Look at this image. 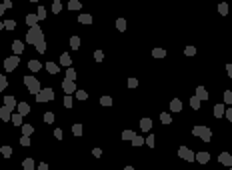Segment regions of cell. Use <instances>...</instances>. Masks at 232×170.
<instances>
[{
	"instance_id": "obj_35",
	"label": "cell",
	"mask_w": 232,
	"mask_h": 170,
	"mask_svg": "<svg viewBox=\"0 0 232 170\" xmlns=\"http://www.w3.org/2000/svg\"><path fill=\"white\" fill-rule=\"evenodd\" d=\"M6 86H8V78H6L4 74H0V92L6 90Z\"/></svg>"
},
{
	"instance_id": "obj_33",
	"label": "cell",
	"mask_w": 232,
	"mask_h": 170,
	"mask_svg": "<svg viewBox=\"0 0 232 170\" xmlns=\"http://www.w3.org/2000/svg\"><path fill=\"white\" fill-rule=\"evenodd\" d=\"M60 10H62V2H60V0H54V2H52V12L60 14Z\"/></svg>"
},
{
	"instance_id": "obj_24",
	"label": "cell",
	"mask_w": 232,
	"mask_h": 170,
	"mask_svg": "<svg viewBox=\"0 0 232 170\" xmlns=\"http://www.w3.org/2000/svg\"><path fill=\"white\" fill-rule=\"evenodd\" d=\"M0 154H2L4 158H10V156H12V146H2V148H0Z\"/></svg>"
},
{
	"instance_id": "obj_55",
	"label": "cell",
	"mask_w": 232,
	"mask_h": 170,
	"mask_svg": "<svg viewBox=\"0 0 232 170\" xmlns=\"http://www.w3.org/2000/svg\"><path fill=\"white\" fill-rule=\"evenodd\" d=\"M226 72H228V78H232V62L226 64Z\"/></svg>"
},
{
	"instance_id": "obj_9",
	"label": "cell",
	"mask_w": 232,
	"mask_h": 170,
	"mask_svg": "<svg viewBox=\"0 0 232 170\" xmlns=\"http://www.w3.org/2000/svg\"><path fill=\"white\" fill-rule=\"evenodd\" d=\"M58 64L64 68H68V66H72V56H70L68 52H62L60 54V60H58Z\"/></svg>"
},
{
	"instance_id": "obj_50",
	"label": "cell",
	"mask_w": 232,
	"mask_h": 170,
	"mask_svg": "<svg viewBox=\"0 0 232 170\" xmlns=\"http://www.w3.org/2000/svg\"><path fill=\"white\" fill-rule=\"evenodd\" d=\"M184 54H186V56H194V54H196V48H194V46H186Z\"/></svg>"
},
{
	"instance_id": "obj_6",
	"label": "cell",
	"mask_w": 232,
	"mask_h": 170,
	"mask_svg": "<svg viewBox=\"0 0 232 170\" xmlns=\"http://www.w3.org/2000/svg\"><path fill=\"white\" fill-rule=\"evenodd\" d=\"M178 156H180L182 160H186V162H194V160H196V152H192L188 146H180V148H178Z\"/></svg>"
},
{
	"instance_id": "obj_28",
	"label": "cell",
	"mask_w": 232,
	"mask_h": 170,
	"mask_svg": "<svg viewBox=\"0 0 232 170\" xmlns=\"http://www.w3.org/2000/svg\"><path fill=\"white\" fill-rule=\"evenodd\" d=\"M200 102H202V100H200V98H198L196 94H194V96L190 98V106L194 108V110H198V108H200Z\"/></svg>"
},
{
	"instance_id": "obj_3",
	"label": "cell",
	"mask_w": 232,
	"mask_h": 170,
	"mask_svg": "<svg viewBox=\"0 0 232 170\" xmlns=\"http://www.w3.org/2000/svg\"><path fill=\"white\" fill-rule=\"evenodd\" d=\"M24 86H26V90L30 92L32 96L34 94H38L40 92V82H38V78H36V76H32V74H28V76H24Z\"/></svg>"
},
{
	"instance_id": "obj_46",
	"label": "cell",
	"mask_w": 232,
	"mask_h": 170,
	"mask_svg": "<svg viewBox=\"0 0 232 170\" xmlns=\"http://www.w3.org/2000/svg\"><path fill=\"white\" fill-rule=\"evenodd\" d=\"M20 144H22V146H30V136L22 134V136H20Z\"/></svg>"
},
{
	"instance_id": "obj_53",
	"label": "cell",
	"mask_w": 232,
	"mask_h": 170,
	"mask_svg": "<svg viewBox=\"0 0 232 170\" xmlns=\"http://www.w3.org/2000/svg\"><path fill=\"white\" fill-rule=\"evenodd\" d=\"M54 138H56V140H62V130H60V128L54 130Z\"/></svg>"
},
{
	"instance_id": "obj_13",
	"label": "cell",
	"mask_w": 232,
	"mask_h": 170,
	"mask_svg": "<svg viewBox=\"0 0 232 170\" xmlns=\"http://www.w3.org/2000/svg\"><path fill=\"white\" fill-rule=\"evenodd\" d=\"M44 68H46L50 74H58V72H60V64L52 62V60H50V62H46V66H44Z\"/></svg>"
},
{
	"instance_id": "obj_1",
	"label": "cell",
	"mask_w": 232,
	"mask_h": 170,
	"mask_svg": "<svg viewBox=\"0 0 232 170\" xmlns=\"http://www.w3.org/2000/svg\"><path fill=\"white\" fill-rule=\"evenodd\" d=\"M26 42L28 44H32L38 50L40 54H44L46 52V40H44V32H42V28L38 24L36 26H30L28 32H26Z\"/></svg>"
},
{
	"instance_id": "obj_10",
	"label": "cell",
	"mask_w": 232,
	"mask_h": 170,
	"mask_svg": "<svg viewBox=\"0 0 232 170\" xmlns=\"http://www.w3.org/2000/svg\"><path fill=\"white\" fill-rule=\"evenodd\" d=\"M218 162L224 164V166H230V168H232V154H228V152H222V154L218 156Z\"/></svg>"
},
{
	"instance_id": "obj_16",
	"label": "cell",
	"mask_w": 232,
	"mask_h": 170,
	"mask_svg": "<svg viewBox=\"0 0 232 170\" xmlns=\"http://www.w3.org/2000/svg\"><path fill=\"white\" fill-rule=\"evenodd\" d=\"M150 128H152V120H150V118H142V120H140V130H142V132H148Z\"/></svg>"
},
{
	"instance_id": "obj_21",
	"label": "cell",
	"mask_w": 232,
	"mask_h": 170,
	"mask_svg": "<svg viewBox=\"0 0 232 170\" xmlns=\"http://www.w3.org/2000/svg\"><path fill=\"white\" fill-rule=\"evenodd\" d=\"M196 96L200 98V100H208V92L204 86H196Z\"/></svg>"
},
{
	"instance_id": "obj_39",
	"label": "cell",
	"mask_w": 232,
	"mask_h": 170,
	"mask_svg": "<svg viewBox=\"0 0 232 170\" xmlns=\"http://www.w3.org/2000/svg\"><path fill=\"white\" fill-rule=\"evenodd\" d=\"M74 94H76V98H78V100H86V98H88V92H84V90H78L76 88V92H74Z\"/></svg>"
},
{
	"instance_id": "obj_44",
	"label": "cell",
	"mask_w": 232,
	"mask_h": 170,
	"mask_svg": "<svg viewBox=\"0 0 232 170\" xmlns=\"http://www.w3.org/2000/svg\"><path fill=\"white\" fill-rule=\"evenodd\" d=\"M224 104H228V106L232 104V90H226L224 92Z\"/></svg>"
},
{
	"instance_id": "obj_30",
	"label": "cell",
	"mask_w": 232,
	"mask_h": 170,
	"mask_svg": "<svg viewBox=\"0 0 232 170\" xmlns=\"http://www.w3.org/2000/svg\"><path fill=\"white\" fill-rule=\"evenodd\" d=\"M134 136H136L134 130H122V140H132Z\"/></svg>"
},
{
	"instance_id": "obj_19",
	"label": "cell",
	"mask_w": 232,
	"mask_h": 170,
	"mask_svg": "<svg viewBox=\"0 0 232 170\" xmlns=\"http://www.w3.org/2000/svg\"><path fill=\"white\" fill-rule=\"evenodd\" d=\"M92 20H94L92 14H86V12L78 16V22H80V24H92Z\"/></svg>"
},
{
	"instance_id": "obj_51",
	"label": "cell",
	"mask_w": 232,
	"mask_h": 170,
	"mask_svg": "<svg viewBox=\"0 0 232 170\" xmlns=\"http://www.w3.org/2000/svg\"><path fill=\"white\" fill-rule=\"evenodd\" d=\"M94 60H96V62H102V60H104V52H102V50H96V52H94Z\"/></svg>"
},
{
	"instance_id": "obj_7",
	"label": "cell",
	"mask_w": 232,
	"mask_h": 170,
	"mask_svg": "<svg viewBox=\"0 0 232 170\" xmlns=\"http://www.w3.org/2000/svg\"><path fill=\"white\" fill-rule=\"evenodd\" d=\"M62 90L66 92V94H74V92H76V84H74V80L64 78L62 80Z\"/></svg>"
},
{
	"instance_id": "obj_56",
	"label": "cell",
	"mask_w": 232,
	"mask_h": 170,
	"mask_svg": "<svg viewBox=\"0 0 232 170\" xmlns=\"http://www.w3.org/2000/svg\"><path fill=\"white\" fill-rule=\"evenodd\" d=\"M2 4H4V8H6V10H8V8H12V0H4Z\"/></svg>"
},
{
	"instance_id": "obj_23",
	"label": "cell",
	"mask_w": 232,
	"mask_h": 170,
	"mask_svg": "<svg viewBox=\"0 0 232 170\" xmlns=\"http://www.w3.org/2000/svg\"><path fill=\"white\" fill-rule=\"evenodd\" d=\"M4 104H6V106H10V108L14 110L18 102H16V98H14V96H4Z\"/></svg>"
},
{
	"instance_id": "obj_43",
	"label": "cell",
	"mask_w": 232,
	"mask_h": 170,
	"mask_svg": "<svg viewBox=\"0 0 232 170\" xmlns=\"http://www.w3.org/2000/svg\"><path fill=\"white\" fill-rule=\"evenodd\" d=\"M154 138H156L154 134H148V138H144V144H148L150 148H154V144H156V142H154Z\"/></svg>"
},
{
	"instance_id": "obj_5",
	"label": "cell",
	"mask_w": 232,
	"mask_h": 170,
	"mask_svg": "<svg viewBox=\"0 0 232 170\" xmlns=\"http://www.w3.org/2000/svg\"><path fill=\"white\" fill-rule=\"evenodd\" d=\"M18 64H20V58H18V54H12V56L4 58V70H6V72H14Z\"/></svg>"
},
{
	"instance_id": "obj_29",
	"label": "cell",
	"mask_w": 232,
	"mask_h": 170,
	"mask_svg": "<svg viewBox=\"0 0 232 170\" xmlns=\"http://www.w3.org/2000/svg\"><path fill=\"white\" fill-rule=\"evenodd\" d=\"M80 8H82L80 0H70L68 2V10H80Z\"/></svg>"
},
{
	"instance_id": "obj_4",
	"label": "cell",
	"mask_w": 232,
	"mask_h": 170,
	"mask_svg": "<svg viewBox=\"0 0 232 170\" xmlns=\"http://www.w3.org/2000/svg\"><path fill=\"white\" fill-rule=\"evenodd\" d=\"M34 98H36V102H40V104L50 102V100H54V90L52 88H40V92L34 94Z\"/></svg>"
},
{
	"instance_id": "obj_15",
	"label": "cell",
	"mask_w": 232,
	"mask_h": 170,
	"mask_svg": "<svg viewBox=\"0 0 232 170\" xmlns=\"http://www.w3.org/2000/svg\"><path fill=\"white\" fill-rule=\"evenodd\" d=\"M196 162L208 164V162H210V154H208V152H196Z\"/></svg>"
},
{
	"instance_id": "obj_27",
	"label": "cell",
	"mask_w": 232,
	"mask_h": 170,
	"mask_svg": "<svg viewBox=\"0 0 232 170\" xmlns=\"http://www.w3.org/2000/svg\"><path fill=\"white\" fill-rule=\"evenodd\" d=\"M160 122H162V124H172L170 112H162V114H160Z\"/></svg>"
},
{
	"instance_id": "obj_12",
	"label": "cell",
	"mask_w": 232,
	"mask_h": 170,
	"mask_svg": "<svg viewBox=\"0 0 232 170\" xmlns=\"http://www.w3.org/2000/svg\"><path fill=\"white\" fill-rule=\"evenodd\" d=\"M182 110V100L180 98H172L170 100V112H180Z\"/></svg>"
},
{
	"instance_id": "obj_60",
	"label": "cell",
	"mask_w": 232,
	"mask_h": 170,
	"mask_svg": "<svg viewBox=\"0 0 232 170\" xmlns=\"http://www.w3.org/2000/svg\"><path fill=\"white\" fill-rule=\"evenodd\" d=\"M28 2H38V0H28Z\"/></svg>"
},
{
	"instance_id": "obj_45",
	"label": "cell",
	"mask_w": 232,
	"mask_h": 170,
	"mask_svg": "<svg viewBox=\"0 0 232 170\" xmlns=\"http://www.w3.org/2000/svg\"><path fill=\"white\" fill-rule=\"evenodd\" d=\"M100 104H102V106H112V98L110 96H102L100 98Z\"/></svg>"
},
{
	"instance_id": "obj_41",
	"label": "cell",
	"mask_w": 232,
	"mask_h": 170,
	"mask_svg": "<svg viewBox=\"0 0 232 170\" xmlns=\"http://www.w3.org/2000/svg\"><path fill=\"white\" fill-rule=\"evenodd\" d=\"M62 104H64V108H72V96L66 94V96H64V100H62Z\"/></svg>"
},
{
	"instance_id": "obj_31",
	"label": "cell",
	"mask_w": 232,
	"mask_h": 170,
	"mask_svg": "<svg viewBox=\"0 0 232 170\" xmlns=\"http://www.w3.org/2000/svg\"><path fill=\"white\" fill-rule=\"evenodd\" d=\"M116 30H118V32H124V30H126V20H124V18H118V20H116Z\"/></svg>"
},
{
	"instance_id": "obj_32",
	"label": "cell",
	"mask_w": 232,
	"mask_h": 170,
	"mask_svg": "<svg viewBox=\"0 0 232 170\" xmlns=\"http://www.w3.org/2000/svg\"><path fill=\"white\" fill-rule=\"evenodd\" d=\"M152 56H154V58H164V56H166V50H164V48H154V50H152Z\"/></svg>"
},
{
	"instance_id": "obj_49",
	"label": "cell",
	"mask_w": 232,
	"mask_h": 170,
	"mask_svg": "<svg viewBox=\"0 0 232 170\" xmlns=\"http://www.w3.org/2000/svg\"><path fill=\"white\" fill-rule=\"evenodd\" d=\"M44 122H46V124H52V122H54V114H52V112H46V114H44Z\"/></svg>"
},
{
	"instance_id": "obj_59",
	"label": "cell",
	"mask_w": 232,
	"mask_h": 170,
	"mask_svg": "<svg viewBox=\"0 0 232 170\" xmlns=\"http://www.w3.org/2000/svg\"><path fill=\"white\" fill-rule=\"evenodd\" d=\"M0 30H4V22H0Z\"/></svg>"
},
{
	"instance_id": "obj_37",
	"label": "cell",
	"mask_w": 232,
	"mask_h": 170,
	"mask_svg": "<svg viewBox=\"0 0 232 170\" xmlns=\"http://www.w3.org/2000/svg\"><path fill=\"white\" fill-rule=\"evenodd\" d=\"M66 78H70V80H76V70H74L72 66H68V68H66Z\"/></svg>"
},
{
	"instance_id": "obj_8",
	"label": "cell",
	"mask_w": 232,
	"mask_h": 170,
	"mask_svg": "<svg viewBox=\"0 0 232 170\" xmlns=\"http://www.w3.org/2000/svg\"><path fill=\"white\" fill-rule=\"evenodd\" d=\"M10 116H12V108L4 104V106L0 108V120H2V122H10Z\"/></svg>"
},
{
	"instance_id": "obj_38",
	"label": "cell",
	"mask_w": 232,
	"mask_h": 170,
	"mask_svg": "<svg viewBox=\"0 0 232 170\" xmlns=\"http://www.w3.org/2000/svg\"><path fill=\"white\" fill-rule=\"evenodd\" d=\"M218 12L222 14V16H226V14H228V4H226V2H220V4H218Z\"/></svg>"
},
{
	"instance_id": "obj_17",
	"label": "cell",
	"mask_w": 232,
	"mask_h": 170,
	"mask_svg": "<svg viewBox=\"0 0 232 170\" xmlns=\"http://www.w3.org/2000/svg\"><path fill=\"white\" fill-rule=\"evenodd\" d=\"M40 22V20H38V14H26V24H28V26H36V24H38Z\"/></svg>"
},
{
	"instance_id": "obj_26",
	"label": "cell",
	"mask_w": 232,
	"mask_h": 170,
	"mask_svg": "<svg viewBox=\"0 0 232 170\" xmlns=\"http://www.w3.org/2000/svg\"><path fill=\"white\" fill-rule=\"evenodd\" d=\"M82 132H84V128H82V124H80V122H76V124L72 126V134L74 136H82Z\"/></svg>"
},
{
	"instance_id": "obj_11",
	"label": "cell",
	"mask_w": 232,
	"mask_h": 170,
	"mask_svg": "<svg viewBox=\"0 0 232 170\" xmlns=\"http://www.w3.org/2000/svg\"><path fill=\"white\" fill-rule=\"evenodd\" d=\"M16 110L22 114V116H26V114H30V104L28 102H18L16 104Z\"/></svg>"
},
{
	"instance_id": "obj_36",
	"label": "cell",
	"mask_w": 232,
	"mask_h": 170,
	"mask_svg": "<svg viewBox=\"0 0 232 170\" xmlns=\"http://www.w3.org/2000/svg\"><path fill=\"white\" fill-rule=\"evenodd\" d=\"M22 166H24V170H34V160H32V158H26L22 162Z\"/></svg>"
},
{
	"instance_id": "obj_47",
	"label": "cell",
	"mask_w": 232,
	"mask_h": 170,
	"mask_svg": "<svg viewBox=\"0 0 232 170\" xmlns=\"http://www.w3.org/2000/svg\"><path fill=\"white\" fill-rule=\"evenodd\" d=\"M36 14H38V20H44L46 18V8L44 6H38V12H36Z\"/></svg>"
},
{
	"instance_id": "obj_40",
	"label": "cell",
	"mask_w": 232,
	"mask_h": 170,
	"mask_svg": "<svg viewBox=\"0 0 232 170\" xmlns=\"http://www.w3.org/2000/svg\"><path fill=\"white\" fill-rule=\"evenodd\" d=\"M32 132H34V126H32V124H22V134H32Z\"/></svg>"
},
{
	"instance_id": "obj_57",
	"label": "cell",
	"mask_w": 232,
	"mask_h": 170,
	"mask_svg": "<svg viewBox=\"0 0 232 170\" xmlns=\"http://www.w3.org/2000/svg\"><path fill=\"white\" fill-rule=\"evenodd\" d=\"M38 170H48V164H46V162H42L40 166H38Z\"/></svg>"
},
{
	"instance_id": "obj_25",
	"label": "cell",
	"mask_w": 232,
	"mask_h": 170,
	"mask_svg": "<svg viewBox=\"0 0 232 170\" xmlns=\"http://www.w3.org/2000/svg\"><path fill=\"white\" fill-rule=\"evenodd\" d=\"M70 48H72V50H78L80 48V38L78 36H70Z\"/></svg>"
},
{
	"instance_id": "obj_58",
	"label": "cell",
	"mask_w": 232,
	"mask_h": 170,
	"mask_svg": "<svg viewBox=\"0 0 232 170\" xmlns=\"http://www.w3.org/2000/svg\"><path fill=\"white\" fill-rule=\"evenodd\" d=\"M4 10H6V8H4V4H0V16L4 14Z\"/></svg>"
},
{
	"instance_id": "obj_22",
	"label": "cell",
	"mask_w": 232,
	"mask_h": 170,
	"mask_svg": "<svg viewBox=\"0 0 232 170\" xmlns=\"http://www.w3.org/2000/svg\"><path fill=\"white\" fill-rule=\"evenodd\" d=\"M40 68H42V64L38 62V60H30V62H28V70H30V72H38Z\"/></svg>"
},
{
	"instance_id": "obj_42",
	"label": "cell",
	"mask_w": 232,
	"mask_h": 170,
	"mask_svg": "<svg viewBox=\"0 0 232 170\" xmlns=\"http://www.w3.org/2000/svg\"><path fill=\"white\" fill-rule=\"evenodd\" d=\"M130 142H132V146H142L144 144V138H142V136H134Z\"/></svg>"
},
{
	"instance_id": "obj_54",
	"label": "cell",
	"mask_w": 232,
	"mask_h": 170,
	"mask_svg": "<svg viewBox=\"0 0 232 170\" xmlns=\"http://www.w3.org/2000/svg\"><path fill=\"white\" fill-rule=\"evenodd\" d=\"M92 154H94L96 158H100V156H102V150H100V148H94V150H92Z\"/></svg>"
},
{
	"instance_id": "obj_20",
	"label": "cell",
	"mask_w": 232,
	"mask_h": 170,
	"mask_svg": "<svg viewBox=\"0 0 232 170\" xmlns=\"http://www.w3.org/2000/svg\"><path fill=\"white\" fill-rule=\"evenodd\" d=\"M10 122H12L14 126H22V124H24V122H22V114H20V112L12 114V116H10Z\"/></svg>"
},
{
	"instance_id": "obj_48",
	"label": "cell",
	"mask_w": 232,
	"mask_h": 170,
	"mask_svg": "<svg viewBox=\"0 0 232 170\" xmlns=\"http://www.w3.org/2000/svg\"><path fill=\"white\" fill-rule=\"evenodd\" d=\"M126 84H128V88H136V86H138V78H128V82H126Z\"/></svg>"
},
{
	"instance_id": "obj_2",
	"label": "cell",
	"mask_w": 232,
	"mask_h": 170,
	"mask_svg": "<svg viewBox=\"0 0 232 170\" xmlns=\"http://www.w3.org/2000/svg\"><path fill=\"white\" fill-rule=\"evenodd\" d=\"M192 134L196 136V138H200L202 142H212V130H210L208 126H204V124L194 126V128H192Z\"/></svg>"
},
{
	"instance_id": "obj_34",
	"label": "cell",
	"mask_w": 232,
	"mask_h": 170,
	"mask_svg": "<svg viewBox=\"0 0 232 170\" xmlns=\"http://www.w3.org/2000/svg\"><path fill=\"white\" fill-rule=\"evenodd\" d=\"M4 28H6V30H14L16 28V20H12V18L4 20Z\"/></svg>"
},
{
	"instance_id": "obj_14",
	"label": "cell",
	"mask_w": 232,
	"mask_h": 170,
	"mask_svg": "<svg viewBox=\"0 0 232 170\" xmlns=\"http://www.w3.org/2000/svg\"><path fill=\"white\" fill-rule=\"evenodd\" d=\"M12 52H14V54H18V56H20V54L24 52V42H20V40H14V42H12Z\"/></svg>"
},
{
	"instance_id": "obj_18",
	"label": "cell",
	"mask_w": 232,
	"mask_h": 170,
	"mask_svg": "<svg viewBox=\"0 0 232 170\" xmlns=\"http://www.w3.org/2000/svg\"><path fill=\"white\" fill-rule=\"evenodd\" d=\"M224 110H226V104H216L214 106V118H222Z\"/></svg>"
},
{
	"instance_id": "obj_52",
	"label": "cell",
	"mask_w": 232,
	"mask_h": 170,
	"mask_svg": "<svg viewBox=\"0 0 232 170\" xmlns=\"http://www.w3.org/2000/svg\"><path fill=\"white\" fill-rule=\"evenodd\" d=\"M224 116H226V120H228V122H232V108H230V106L224 110Z\"/></svg>"
}]
</instances>
